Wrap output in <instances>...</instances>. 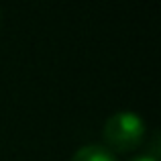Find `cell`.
Wrapping results in <instances>:
<instances>
[{
  "label": "cell",
  "mask_w": 161,
  "mask_h": 161,
  "mask_svg": "<svg viewBox=\"0 0 161 161\" xmlns=\"http://www.w3.org/2000/svg\"><path fill=\"white\" fill-rule=\"evenodd\" d=\"M69 161H118V159L108 147L98 145V143H88V145L80 147Z\"/></svg>",
  "instance_id": "obj_2"
},
{
  "label": "cell",
  "mask_w": 161,
  "mask_h": 161,
  "mask_svg": "<svg viewBox=\"0 0 161 161\" xmlns=\"http://www.w3.org/2000/svg\"><path fill=\"white\" fill-rule=\"evenodd\" d=\"M145 120L133 110H118L104 122V139L118 151H129L145 139Z\"/></svg>",
  "instance_id": "obj_1"
},
{
  "label": "cell",
  "mask_w": 161,
  "mask_h": 161,
  "mask_svg": "<svg viewBox=\"0 0 161 161\" xmlns=\"http://www.w3.org/2000/svg\"><path fill=\"white\" fill-rule=\"evenodd\" d=\"M133 161H157L155 155H139V157H135Z\"/></svg>",
  "instance_id": "obj_3"
}]
</instances>
